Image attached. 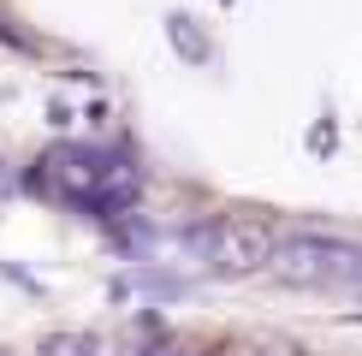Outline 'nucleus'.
<instances>
[{
	"mask_svg": "<svg viewBox=\"0 0 362 356\" xmlns=\"http://www.w3.org/2000/svg\"><path fill=\"white\" fill-rule=\"evenodd\" d=\"M148 356H185V350H173V345H160V350H148Z\"/></svg>",
	"mask_w": 362,
	"mask_h": 356,
	"instance_id": "obj_4",
	"label": "nucleus"
},
{
	"mask_svg": "<svg viewBox=\"0 0 362 356\" xmlns=\"http://www.w3.org/2000/svg\"><path fill=\"white\" fill-rule=\"evenodd\" d=\"M274 249H279V237L267 220H244V214H232V220H214V273H255V267H267L274 261Z\"/></svg>",
	"mask_w": 362,
	"mask_h": 356,
	"instance_id": "obj_2",
	"label": "nucleus"
},
{
	"mask_svg": "<svg viewBox=\"0 0 362 356\" xmlns=\"http://www.w3.org/2000/svg\"><path fill=\"white\" fill-rule=\"evenodd\" d=\"M267 273L291 291H333L362 309V244L333 232H285Z\"/></svg>",
	"mask_w": 362,
	"mask_h": 356,
	"instance_id": "obj_1",
	"label": "nucleus"
},
{
	"mask_svg": "<svg viewBox=\"0 0 362 356\" xmlns=\"http://www.w3.org/2000/svg\"><path fill=\"white\" fill-rule=\"evenodd\" d=\"M0 356H12V350H0Z\"/></svg>",
	"mask_w": 362,
	"mask_h": 356,
	"instance_id": "obj_5",
	"label": "nucleus"
},
{
	"mask_svg": "<svg viewBox=\"0 0 362 356\" xmlns=\"http://www.w3.org/2000/svg\"><path fill=\"white\" fill-rule=\"evenodd\" d=\"M36 356H95V338H83V333H48L36 345Z\"/></svg>",
	"mask_w": 362,
	"mask_h": 356,
	"instance_id": "obj_3",
	"label": "nucleus"
}]
</instances>
